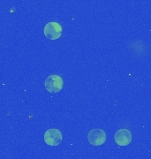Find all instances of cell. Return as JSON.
I'll return each mask as SVG.
<instances>
[{
  "label": "cell",
  "instance_id": "cell-3",
  "mask_svg": "<svg viewBox=\"0 0 151 159\" xmlns=\"http://www.w3.org/2000/svg\"><path fill=\"white\" fill-rule=\"evenodd\" d=\"M88 140L93 146H101L106 142V133L101 128L93 129L89 133Z\"/></svg>",
  "mask_w": 151,
  "mask_h": 159
},
{
  "label": "cell",
  "instance_id": "cell-5",
  "mask_svg": "<svg viewBox=\"0 0 151 159\" xmlns=\"http://www.w3.org/2000/svg\"><path fill=\"white\" fill-rule=\"evenodd\" d=\"M114 140L118 146H127L132 142V134L128 129L122 128L115 133Z\"/></svg>",
  "mask_w": 151,
  "mask_h": 159
},
{
  "label": "cell",
  "instance_id": "cell-1",
  "mask_svg": "<svg viewBox=\"0 0 151 159\" xmlns=\"http://www.w3.org/2000/svg\"><path fill=\"white\" fill-rule=\"evenodd\" d=\"M45 89L50 93H57L64 88V80L60 75L52 74L45 80Z\"/></svg>",
  "mask_w": 151,
  "mask_h": 159
},
{
  "label": "cell",
  "instance_id": "cell-2",
  "mask_svg": "<svg viewBox=\"0 0 151 159\" xmlns=\"http://www.w3.org/2000/svg\"><path fill=\"white\" fill-rule=\"evenodd\" d=\"M44 35L50 40H57L62 35L61 25L57 21H51L47 23L43 29Z\"/></svg>",
  "mask_w": 151,
  "mask_h": 159
},
{
  "label": "cell",
  "instance_id": "cell-4",
  "mask_svg": "<svg viewBox=\"0 0 151 159\" xmlns=\"http://www.w3.org/2000/svg\"><path fill=\"white\" fill-rule=\"evenodd\" d=\"M62 138L61 132L57 128L48 129L44 134V142L46 144L53 147H56L61 143Z\"/></svg>",
  "mask_w": 151,
  "mask_h": 159
}]
</instances>
